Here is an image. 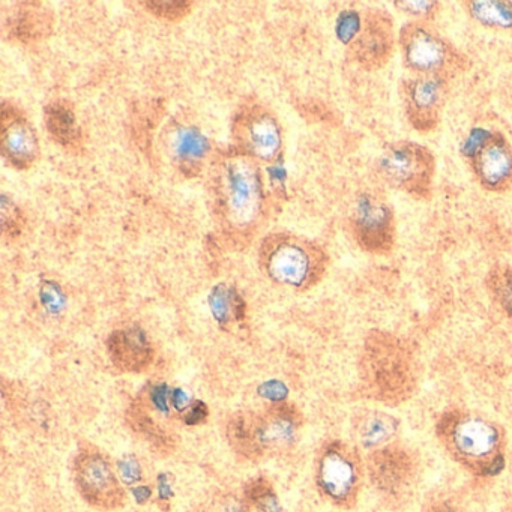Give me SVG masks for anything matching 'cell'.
I'll return each mask as SVG.
<instances>
[{"label": "cell", "mask_w": 512, "mask_h": 512, "mask_svg": "<svg viewBox=\"0 0 512 512\" xmlns=\"http://www.w3.org/2000/svg\"><path fill=\"white\" fill-rule=\"evenodd\" d=\"M146 8L164 20H182L190 14L191 2H145Z\"/></svg>", "instance_id": "27"}, {"label": "cell", "mask_w": 512, "mask_h": 512, "mask_svg": "<svg viewBox=\"0 0 512 512\" xmlns=\"http://www.w3.org/2000/svg\"><path fill=\"white\" fill-rule=\"evenodd\" d=\"M352 427L355 445L368 454L395 442L400 433L401 422L391 413L367 409L355 416Z\"/></svg>", "instance_id": "18"}, {"label": "cell", "mask_w": 512, "mask_h": 512, "mask_svg": "<svg viewBox=\"0 0 512 512\" xmlns=\"http://www.w3.org/2000/svg\"><path fill=\"white\" fill-rule=\"evenodd\" d=\"M395 49L394 20L388 11L370 8L358 38L349 46V56L367 71L382 70Z\"/></svg>", "instance_id": "14"}, {"label": "cell", "mask_w": 512, "mask_h": 512, "mask_svg": "<svg viewBox=\"0 0 512 512\" xmlns=\"http://www.w3.org/2000/svg\"><path fill=\"white\" fill-rule=\"evenodd\" d=\"M350 229L356 244L365 253L386 257L394 251L397 224L391 206L376 194L358 197L350 217Z\"/></svg>", "instance_id": "12"}, {"label": "cell", "mask_w": 512, "mask_h": 512, "mask_svg": "<svg viewBox=\"0 0 512 512\" xmlns=\"http://www.w3.org/2000/svg\"><path fill=\"white\" fill-rule=\"evenodd\" d=\"M238 512H286L272 482L266 476L251 478L242 490Z\"/></svg>", "instance_id": "22"}, {"label": "cell", "mask_w": 512, "mask_h": 512, "mask_svg": "<svg viewBox=\"0 0 512 512\" xmlns=\"http://www.w3.org/2000/svg\"><path fill=\"white\" fill-rule=\"evenodd\" d=\"M47 131L56 143L64 148H77L82 133L77 124L76 113L73 106L65 101H55L46 107Z\"/></svg>", "instance_id": "20"}, {"label": "cell", "mask_w": 512, "mask_h": 512, "mask_svg": "<svg viewBox=\"0 0 512 512\" xmlns=\"http://www.w3.org/2000/svg\"><path fill=\"white\" fill-rule=\"evenodd\" d=\"M77 493L98 511H118L127 505V491L110 458L94 445H83L73 458Z\"/></svg>", "instance_id": "9"}, {"label": "cell", "mask_w": 512, "mask_h": 512, "mask_svg": "<svg viewBox=\"0 0 512 512\" xmlns=\"http://www.w3.org/2000/svg\"><path fill=\"white\" fill-rule=\"evenodd\" d=\"M170 158L185 175H196L202 169L209 152L205 134L190 125H176L169 131L167 140Z\"/></svg>", "instance_id": "19"}, {"label": "cell", "mask_w": 512, "mask_h": 512, "mask_svg": "<svg viewBox=\"0 0 512 512\" xmlns=\"http://www.w3.org/2000/svg\"><path fill=\"white\" fill-rule=\"evenodd\" d=\"M212 311L220 322H229L239 316L241 299L233 290L220 286L214 290L211 298Z\"/></svg>", "instance_id": "24"}, {"label": "cell", "mask_w": 512, "mask_h": 512, "mask_svg": "<svg viewBox=\"0 0 512 512\" xmlns=\"http://www.w3.org/2000/svg\"><path fill=\"white\" fill-rule=\"evenodd\" d=\"M365 469L377 493L398 500L412 490L418 478L419 463L406 445L395 440L383 448L368 452Z\"/></svg>", "instance_id": "11"}, {"label": "cell", "mask_w": 512, "mask_h": 512, "mask_svg": "<svg viewBox=\"0 0 512 512\" xmlns=\"http://www.w3.org/2000/svg\"><path fill=\"white\" fill-rule=\"evenodd\" d=\"M394 7L419 22H431L442 10L440 2L431 0H395Z\"/></svg>", "instance_id": "25"}, {"label": "cell", "mask_w": 512, "mask_h": 512, "mask_svg": "<svg viewBox=\"0 0 512 512\" xmlns=\"http://www.w3.org/2000/svg\"><path fill=\"white\" fill-rule=\"evenodd\" d=\"M302 415L293 404H272L241 412L227 424V440L238 457L251 463L287 454L299 439Z\"/></svg>", "instance_id": "3"}, {"label": "cell", "mask_w": 512, "mask_h": 512, "mask_svg": "<svg viewBox=\"0 0 512 512\" xmlns=\"http://www.w3.org/2000/svg\"><path fill=\"white\" fill-rule=\"evenodd\" d=\"M401 61L415 76L451 80L469 70L470 61L430 22L410 20L398 32Z\"/></svg>", "instance_id": "6"}, {"label": "cell", "mask_w": 512, "mask_h": 512, "mask_svg": "<svg viewBox=\"0 0 512 512\" xmlns=\"http://www.w3.org/2000/svg\"><path fill=\"white\" fill-rule=\"evenodd\" d=\"M448 92V80L440 77L413 76L400 83L404 115L413 130L421 134L437 130Z\"/></svg>", "instance_id": "13"}, {"label": "cell", "mask_w": 512, "mask_h": 512, "mask_svg": "<svg viewBox=\"0 0 512 512\" xmlns=\"http://www.w3.org/2000/svg\"><path fill=\"white\" fill-rule=\"evenodd\" d=\"M110 361L125 373H143L154 362V347L139 326L116 329L107 340Z\"/></svg>", "instance_id": "17"}, {"label": "cell", "mask_w": 512, "mask_h": 512, "mask_svg": "<svg viewBox=\"0 0 512 512\" xmlns=\"http://www.w3.org/2000/svg\"><path fill=\"white\" fill-rule=\"evenodd\" d=\"M464 8L479 25L512 37V0H467Z\"/></svg>", "instance_id": "21"}, {"label": "cell", "mask_w": 512, "mask_h": 512, "mask_svg": "<svg viewBox=\"0 0 512 512\" xmlns=\"http://www.w3.org/2000/svg\"><path fill=\"white\" fill-rule=\"evenodd\" d=\"M367 476L361 449L341 439L322 443L316 455L314 482L320 496L338 509H353Z\"/></svg>", "instance_id": "5"}, {"label": "cell", "mask_w": 512, "mask_h": 512, "mask_svg": "<svg viewBox=\"0 0 512 512\" xmlns=\"http://www.w3.org/2000/svg\"><path fill=\"white\" fill-rule=\"evenodd\" d=\"M461 155L485 191L512 190V146L502 133L476 128L464 140Z\"/></svg>", "instance_id": "10"}, {"label": "cell", "mask_w": 512, "mask_h": 512, "mask_svg": "<svg viewBox=\"0 0 512 512\" xmlns=\"http://www.w3.org/2000/svg\"><path fill=\"white\" fill-rule=\"evenodd\" d=\"M2 221H4V232L14 235L19 232L20 226H22V214H20L17 206L13 202L2 196Z\"/></svg>", "instance_id": "28"}, {"label": "cell", "mask_w": 512, "mask_h": 512, "mask_svg": "<svg viewBox=\"0 0 512 512\" xmlns=\"http://www.w3.org/2000/svg\"><path fill=\"white\" fill-rule=\"evenodd\" d=\"M40 145L28 119L14 107L2 109V154L16 169H29L37 161Z\"/></svg>", "instance_id": "16"}, {"label": "cell", "mask_w": 512, "mask_h": 512, "mask_svg": "<svg viewBox=\"0 0 512 512\" xmlns=\"http://www.w3.org/2000/svg\"><path fill=\"white\" fill-rule=\"evenodd\" d=\"M376 170L385 184L418 202L433 197L436 158L427 146L409 140L386 145L377 158Z\"/></svg>", "instance_id": "8"}, {"label": "cell", "mask_w": 512, "mask_h": 512, "mask_svg": "<svg viewBox=\"0 0 512 512\" xmlns=\"http://www.w3.org/2000/svg\"><path fill=\"white\" fill-rule=\"evenodd\" d=\"M485 289L497 310L512 320V266L497 263L485 275Z\"/></svg>", "instance_id": "23"}, {"label": "cell", "mask_w": 512, "mask_h": 512, "mask_svg": "<svg viewBox=\"0 0 512 512\" xmlns=\"http://www.w3.org/2000/svg\"><path fill=\"white\" fill-rule=\"evenodd\" d=\"M259 259L260 268L274 283L298 292L316 287L329 268V254L322 245L290 233L266 238Z\"/></svg>", "instance_id": "4"}, {"label": "cell", "mask_w": 512, "mask_h": 512, "mask_svg": "<svg viewBox=\"0 0 512 512\" xmlns=\"http://www.w3.org/2000/svg\"><path fill=\"white\" fill-rule=\"evenodd\" d=\"M436 437L449 458L470 475L493 478L505 469V430L481 412L448 407L437 419Z\"/></svg>", "instance_id": "1"}, {"label": "cell", "mask_w": 512, "mask_h": 512, "mask_svg": "<svg viewBox=\"0 0 512 512\" xmlns=\"http://www.w3.org/2000/svg\"><path fill=\"white\" fill-rule=\"evenodd\" d=\"M217 176V196L224 223L232 232H248L262 212L259 170L250 158L235 155L221 164Z\"/></svg>", "instance_id": "7"}, {"label": "cell", "mask_w": 512, "mask_h": 512, "mask_svg": "<svg viewBox=\"0 0 512 512\" xmlns=\"http://www.w3.org/2000/svg\"><path fill=\"white\" fill-rule=\"evenodd\" d=\"M362 23H364V17L358 11H341L340 16L337 17V23H335V34H337L338 41L349 47L358 38Z\"/></svg>", "instance_id": "26"}, {"label": "cell", "mask_w": 512, "mask_h": 512, "mask_svg": "<svg viewBox=\"0 0 512 512\" xmlns=\"http://www.w3.org/2000/svg\"><path fill=\"white\" fill-rule=\"evenodd\" d=\"M238 142L245 154L271 161L281 148V130L277 119L262 109H253L239 118L235 125Z\"/></svg>", "instance_id": "15"}, {"label": "cell", "mask_w": 512, "mask_h": 512, "mask_svg": "<svg viewBox=\"0 0 512 512\" xmlns=\"http://www.w3.org/2000/svg\"><path fill=\"white\" fill-rule=\"evenodd\" d=\"M359 379L371 401L389 407L407 403L419 383L415 350L391 332L371 331L359 358Z\"/></svg>", "instance_id": "2"}, {"label": "cell", "mask_w": 512, "mask_h": 512, "mask_svg": "<svg viewBox=\"0 0 512 512\" xmlns=\"http://www.w3.org/2000/svg\"><path fill=\"white\" fill-rule=\"evenodd\" d=\"M119 475H121L122 482L133 484V482L139 481L142 470H140L137 461L130 458V460L122 461L121 466H119Z\"/></svg>", "instance_id": "29"}]
</instances>
